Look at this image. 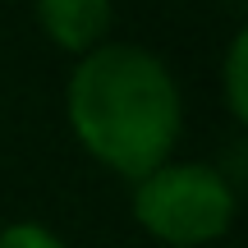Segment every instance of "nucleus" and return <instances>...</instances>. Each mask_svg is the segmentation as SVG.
Returning <instances> with one entry per match:
<instances>
[{
	"label": "nucleus",
	"mask_w": 248,
	"mask_h": 248,
	"mask_svg": "<svg viewBox=\"0 0 248 248\" xmlns=\"http://www.w3.org/2000/svg\"><path fill=\"white\" fill-rule=\"evenodd\" d=\"M0 248H64V239L37 221H14L0 230Z\"/></svg>",
	"instance_id": "5"
},
{
	"label": "nucleus",
	"mask_w": 248,
	"mask_h": 248,
	"mask_svg": "<svg viewBox=\"0 0 248 248\" xmlns=\"http://www.w3.org/2000/svg\"><path fill=\"white\" fill-rule=\"evenodd\" d=\"M64 110L88 156L133 184L170 161L184 124L175 74L129 42H106L83 55L64 88Z\"/></svg>",
	"instance_id": "1"
},
{
	"label": "nucleus",
	"mask_w": 248,
	"mask_h": 248,
	"mask_svg": "<svg viewBox=\"0 0 248 248\" xmlns=\"http://www.w3.org/2000/svg\"><path fill=\"white\" fill-rule=\"evenodd\" d=\"M225 101L234 120H248V32L234 37L225 55Z\"/></svg>",
	"instance_id": "4"
},
{
	"label": "nucleus",
	"mask_w": 248,
	"mask_h": 248,
	"mask_svg": "<svg viewBox=\"0 0 248 248\" xmlns=\"http://www.w3.org/2000/svg\"><path fill=\"white\" fill-rule=\"evenodd\" d=\"M133 216L152 239L170 248H202L234 221V188L221 170L193 161H166L133 188Z\"/></svg>",
	"instance_id": "2"
},
{
	"label": "nucleus",
	"mask_w": 248,
	"mask_h": 248,
	"mask_svg": "<svg viewBox=\"0 0 248 248\" xmlns=\"http://www.w3.org/2000/svg\"><path fill=\"white\" fill-rule=\"evenodd\" d=\"M37 23L60 51L92 55L97 46H106L115 14L106 0H46V5H37Z\"/></svg>",
	"instance_id": "3"
}]
</instances>
